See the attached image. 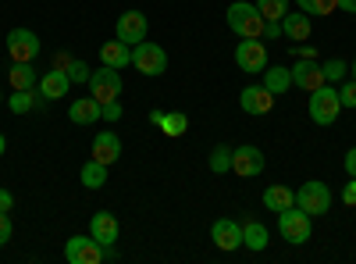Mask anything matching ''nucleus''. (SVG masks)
I'll use <instances>...</instances> for the list:
<instances>
[{"mask_svg":"<svg viewBox=\"0 0 356 264\" xmlns=\"http://www.w3.org/2000/svg\"><path fill=\"white\" fill-rule=\"evenodd\" d=\"M257 11L264 15V22H282L289 15V0H257Z\"/></svg>","mask_w":356,"mask_h":264,"instance_id":"26","label":"nucleus"},{"mask_svg":"<svg viewBox=\"0 0 356 264\" xmlns=\"http://www.w3.org/2000/svg\"><path fill=\"white\" fill-rule=\"evenodd\" d=\"M296 208H303L310 218H317V215H328V208H332V189L324 186V183H303L300 186V193H296Z\"/></svg>","mask_w":356,"mask_h":264,"instance_id":"6","label":"nucleus"},{"mask_svg":"<svg viewBox=\"0 0 356 264\" xmlns=\"http://www.w3.org/2000/svg\"><path fill=\"white\" fill-rule=\"evenodd\" d=\"M118 118H122V100L104 104V122H118Z\"/></svg>","mask_w":356,"mask_h":264,"instance_id":"34","label":"nucleus"},{"mask_svg":"<svg viewBox=\"0 0 356 264\" xmlns=\"http://www.w3.org/2000/svg\"><path fill=\"white\" fill-rule=\"evenodd\" d=\"M104 183H107V164H100L97 157L86 161V164H82V186H86V189H100Z\"/></svg>","mask_w":356,"mask_h":264,"instance_id":"24","label":"nucleus"},{"mask_svg":"<svg viewBox=\"0 0 356 264\" xmlns=\"http://www.w3.org/2000/svg\"><path fill=\"white\" fill-rule=\"evenodd\" d=\"M292 203H296V196L285 186H267L264 189V208L267 211H285V208H292Z\"/></svg>","mask_w":356,"mask_h":264,"instance_id":"23","label":"nucleus"},{"mask_svg":"<svg viewBox=\"0 0 356 264\" xmlns=\"http://www.w3.org/2000/svg\"><path fill=\"white\" fill-rule=\"evenodd\" d=\"M65 257L72 264H100L104 261V247L93 236H72L65 243Z\"/></svg>","mask_w":356,"mask_h":264,"instance_id":"9","label":"nucleus"},{"mask_svg":"<svg viewBox=\"0 0 356 264\" xmlns=\"http://www.w3.org/2000/svg\"><path fill=\"white\" fill-rule=\"evenodd\" d=\"M68 90H72V79H68L65 68H50V72L40 79V97H43V100H61Z\"/></svg>","mask_w":356,"mask_h":264,"instance_id":"16","label":"nucleus"},{"mask_svg":"<svg viewBox=\"0 0 356 264\" xmlns=\"http://www.w3.org/2000/svg\"><path fill=\"white\" fill-rule=\"evenodd\" d=\"M89 236H93L100 247H114L118 236H122V228H118V218L111 211H97L93 222H89Z\"/></svg>","mask_w":356,"mask_h":264,"instance_id":"13","label":"nucleus"},{"mask_svg":"<svg viewBox=\"0 0 356 264\" xmlns=\"http://www.w3.org/2000/svg\"><path fill=\"white\" fill-rule=\"evenodd\" d=\"M211 240L218 243V250H239L243 247V225L232 218H218L211 225Z\"/></svg>","mask_w":356,"mask_h":264,"instance_id":"12","label":"nucleus"},{"mask_svg":"<svg viewBox=\"0 0 356 264\" xmlns=\"http://www.w3.org/2000/svg\"><path fill=\"white\" fill-rule=\"evenodd\" d=\"M68 118H72L75 125H93V122L104 118V104L93 100V97H79V100L68 107Z\"/></svg>","mask_w":356,"mask_h":264,"instance_id":"17","label":"nucleus"},{"mask_svg":"<svg viewBox=\"0 0 356 264\" xmlns=\"http://www.w3.org/2000/svg\"><path fill=\"white\" fill-rule=\"evenodd\" d=\"M239 107L246 114H267L275 107V93H267L264 86H246V90L239 93Z\"/></svg>","mask_w":356,"mask_h":264,"instance_id":"15","label":"nucleus"},{"mask_svg":"<svg viewBox=\"0 0 356 264\" xmlns=\"http://www.w3.org/2000/svg\"><path fill=\"white\" fill-rule=\"evenodd\" d=\"M346 61H339V57H332V61H324L321 65V72H324V82H339V79H346Z\"/></svg>","mask_w":356,"mask_h":264,"instance_id":"31","label":"nucleus"},{"mask_svg":"<svg viewBox=\"0 0 356 264\" xmlns=\"http://www.w3.org/2000/svg\"><path fill=\"white\" fill-rule=\"evenodd\" d=\"M342 164H346V171H349V179H356V146H353V150H346Z\"/></svg>","mask_w":356,"mask_h":264,"instance_id":"37","label":"nucleus"},{"mask_svg":"<svg viewBox=\"0 0 356 264\" xmlns=\"http://www.w3.org/2000/svg\"><path fill=\"white\" fill-rule=\"evenodd\" d=\"M36 104V90H15V97H8V107L15 114H25V111H33Z\"/></svg>","mask_w":356,"mask_h":264,"instance_id":"28","label":"nucleus"},{"mask_svg":"<svg viewBox=\"0 0 356 264\" xmlns=\"http://www.w3.org/2000/svg\"><path fill=\"white\" fill-rule=\"evenodd\" d=\"M339 100H342V107H356V79H346V82H342Z\"/></svg>","mask_w":356,"mask_h":264,"instance_id":"33","label":"nucleus"},{"mask_svg":"<svg viewBox=\"0 0 356 264\" xmlns=\"http://www.w3.org/2000/svg\"><path fill=\"white\" fill-rule=\"evenodd\" d=\"M93 157L100 164H114L118 157H122V139H118L114 132H97L93 139Z\"/></svg>","mask_w":356,"mask_h":264,"instance_id":"18","label":"nucleus"},{"mask_svg":"<svg viewBox=\"0 0 356 264\" xmlns=\"http://www.w3.org/2000/svg\"><path fill=\"white\" fill-rule=\"evenodd\" d=\"M339 8L349 11V15H356V0H339Z\"/></svg>","mask_w":356,"mask_h":264,"instance_id":"40","label":"nucleus"},{"mask_svg":"<svg viewBox=\"0 0 356 264\" xmlns=\"http://www.w3.org/2000/svg\"><path fill=\"white\" fill-rule=\"evenodd\" d=\"M228 29L239 33L243 40H260L264 36V15L257 11V4H246V0H235V4L225 11Z\"/></svg>","mask_w":356,"mask_h":264,"instance_id":"1","label":"nucleus"},{"mask_svg":"<svg viewBox=\"0 0 356 264\" xmlns=\"http://www.w3.org/2000/svg\"><path fill=\"white\" fill-rule=\"evenodd\" d=\"M282 33H285L292 43L310 40V15H307V11H289V15L282 18Z\"/></svg>","mask_w":356,"mask_h":264,"instance_id":"19","label":"nucleus"},{"mask_svg":"<svg viewBox=\"0 0 356 264\" xmlns=\"http://www.w3.org/2000/svg\"><path fill=\"white\" fill-rule=\"evenodd\" d=\"M264 36L267 40H278L282 36V22H264Z\"/></svg>","mask_w":356,"mask_h":264,"instance_id":"38","label":"nucleus"},{"mask_svg":"<svg viewBox=\"0 0 356 264\" xmlns=\"http://www.w3.org/2000/svg\"><path fill=\"white\" fill-rule=\"evenodd\" d=\"M289 72H292V86H300V90H307V93H314L317 86H324V72H321L317 61H296Z\"/></svg>","mask_w":356,"mask_h":264,"instance_id":"14","label":"nucleus"},{"mask_svg":"<svg viewBox=\"0 0 356 264\" xmlns=\"http://www.w3.org/2000/svg\"><path fill=\"white\" fill-rule=\"evenodd\" d=\"M232 171L243 175V179H257V175H264V150L253 146V143L235 146L232 150Z\"/></svg>","mask_w":356,"mask_h":264,"instance_id":"8","label":"nucleus"},{"mask_svg":"<svg viewBox=\"0 0 356 264\" xmlns=\"http://www.w3.org/2000/svg\"><path fill=\"white\" fill-rule=\"evenodd\" d=\"M211 171H218V175H225V171H232V146H214L211 150Z\"/></svg>","mask_w":356,"mask_h":264,"instance_id":"29","label":"nucleus"},{"mask_svg":"<svg viewBox=\"0 0 356 264\" xmlns=\"http://www.w3.org/2000/svg\"><path fill=\"white\" fill-rule=\"evenodd\" d=\"M40 54V36L33 33V29H11L8 33V57L11 61H29L33 65Z\"/></svg>","mask_w":356,"mask_h":264,"instance_id":"7","label":"nucleus"},{"mask_svg":"<svg viewBox=\"0 0 356 264\" xmlns=\"http://www.w3.org/2000/svg\"><path fill=\"white\" fill-rule=\"evenodd\" d=\"M278 232H282V240H289L292 247H303L310 240V215L292 203V208L278 211Z\"/></svg>","mask_w":356,"mask_h":264,"instance_id":"3","label":"nucleus"},{"mask_svg":"<svg viewBox=\"0 0 356 264\" xmlns=\"http://www.w3.org/2000/svg\"><path fill=\"white\" fill-rule=\"evenodd\" d=\"M307 111H310L314 125H332V122L339 118V111H342L339 90H332L328 82H324V86H317V90L310 93V104H307Z\"/></svg>","mask_w":356,"mask_h":264,"instance_id":"2","label":"nucleus"},{"mask_svg":"<svg viewBox=\"0 0 356 264\" xmlns=\"http://www.w3.org/2000/svg\"><path fill=\"white\" fill-rule=\"evenodd\" d=\"M243 247H250V250H264L267 247V228L260 222H246L243 225Z\"/></svg>","mask_w":356,"mask_h":264,"instance_id":"25","label":"nucleus"},{"mask_svg":"<svg viewBox=\"0 0 356 264\" xmlns=\"http://www.w3.org/2000/svg\"><path fill=\"white\" fill-rule=\"evenodd\" d=\"M353 79H356V61H353Z\"/></svg>","mask_w":356,"mask_h":264,"instance_id":"42","label":"nucleus"},{"mask_svg":"<svg viewBox=\"0 0 356 264\" xmlns=\"http://www.w3.org/2000/svg\"><path fill=\"white\" fill-rule=\"evenodd\" d=\"M65 72H68V79H72V82H89V75H93V72H89V65H86V61H75V57L68 61V68H65Z\"/></svg>","mask_w":356,"mask_h":264,"instance_id":"32","label":"nucleus"},{"mask_svg":"<svg viewBox=\"0 0 356 264\" xmlns=\"http://www.w3.org/2000/svg\"><path fill=\"white\" fill-rule=\"evenodd\" d=\"M264 90L275 93V97L289 93V90H292V72H289V68H271V65H267V68H264Z\"/></svg>","mask_w":356,"mask_h":264,"instance_id":"21","label":"nucleus"},{"mask_svg":"<svg viewBox=\"0 0 356 264\" xmlns=\"http://www.w3.org/2000/svg\"><path fill=\"white\" fill-rule=\"evenodd\" d=\"M132 65H136L143 75L157 79V75L168 72V54H164V47H157V43H150V40H143V43L132 47Z\"/></svg>","mask_w":356,"mask_h":264,"instance_id":"4","label":"nucleus"},{"mask_svg":"<svg viewBox=\"0 0 356 264\" xmlns=\"http://www.w3.org/2000/svg\"><path fill=\"white\" fill-rule=\"evenodd\" d=\"M8 150V139H4V132H0V154H4Z\"/></svg>","mask_w":356,"mask_h":264,"instance_id":"41","label":"nucleus"},{"mask_svg":"<svg viewBox=\"0 0 356 264\" xmlns=\"http://www.w3.org/2000/svg\"><path fill=\"white\" fill-rule=\"evenodd\" d=\"M11 203H15V196L8 189H0V211H11Z\"/></svg>","mask_w":356,"mask_h":264,"instance_id":"39","label":"nucleus"},{"mask_svg":"<svg viewBox=\"0 0 356 264\" xmlns=\"http://www.w3.org/2000/svg\"><path fill=\"white\" fill-rule=\"evenodd\" d=\"M11 90H36V68H29V61H15L8 68Z\"/></svg>","mask_w":356,"mask_h":264,"instance_id":"22","label":"nucleus"},{"mask_svg":"<svg viewBox=\"0 0 356 264\" xmlns=\"http://www.w3.org/2000/svg\"><path fill=\"white\" fill-rule=\"evenodd\" d=\"M89 97L100 100V104H111V100H122V75L118 68H97L89 75Z\"/></svg>","mask_w":356,"mask_h":264,"instance_id":"5","label":"nucleus"},{"mask_svg":"<svg viewBox=\"0 0 356 264\" xmlns=\"http://www.w3.org/2000/svg\"><path fill=\"white\" fill-rule=\"evenodd\" d=\"M114 33H118V40L129 43V47L143 43V40H146V15H143V11H125L122 18H118Z\"/></svg>","mask_w":356,"mask_h":264,"instance_id":"11","label":"nucleus"},{"mask_svg":"<svg viewBox=\"0 0 356 264\" xmlns=\"http://www.w3.org/2000/svg\"><path fill=\"white\" fill-rule=\"evenodd\" d=\"M0 100H4V97H0Z\"/></svg>","mask_w":356,"mask_h":264,"instance_id":"43","label":"nucleus"},{"mask_svg":"<svg viewBox=\"0 0 356 264\" xmlns=\"http://www.w3.org/2000/svg\"><path fill=\"white\" fill-rule=\"evenodd\" d=\"M161 129H164V136H182V132L189 129V118H186L182 111H164Z\"/></svg>","mask_w":356,"mask_h":264,"instance_id":"27","label":"nucleus"},{"mask_svg":"<svg viewBox=\"0 0 356 264\" xmlns=\"http://www.w3.org/2000/svg\"><path fill=\"white\" fill-rule=\"evenodd\" d=\"M342 200H346V208H356V179H353V183H346Z\"/></svg>","mask_w":356,"mask_h":264,"instance_id":"36","label":"nucleus"},{"mask_svg":"<svg viewBox=\"0 0 356 264\" xmlns=\"http://www.w3.org/2000/svg\"><path fill=\"white\" fill-rule=\"evenodd\" d=\"M235 65H239L243 72H264L267 68V47L260 40H243L239 47H235Z\"/></svg>","mask_w":356,"mask_h":264,"instance_id":"10","label":"nucleus"},{"mask_svg":"<svg viewBox=\"0 0 356 264\" xmlns=\"http://www.w3.org/2000/svg\"><path fill=\"white\" fill-rule=\"evenodd\" d=\"M300 4V11H307V15H332L335 8H339V0H296Z\"/></svg>","mask_w":356,"mask_h":264,"instance_id":"30","label":"nucleus"},{"mask_svg":"<svg viewBox=\"0 0 356 264\" xmlns=\"http://www.w3.org/2000/svg\"><path fill=\"white\" fill-rule=\"evenodd\" d=\"M11 232H15V228H11V218H8V211H0V247H4V243L11 240Z\"/></svg>","mask_w":356,"mask_h":264,"instance_id":"35","label":"nucleus"},{"mask_svg":"<svg viewBox=\"0 0 356 264\" xmlns=\"http://www.w3.org/2000/svg\"><path fill=\"white\" fill-rule=\"evenodd\" d=\"M100 61H104L107 68H125V65H132V50H129V43H122V40H107V43L100 47Z\"/></svg>","mask_w":356,"mask_h":264,"instance_id":"20","label":"nucleus"}]
</instances>
